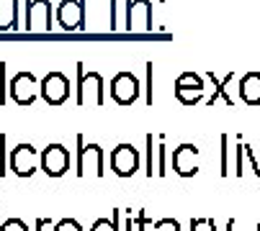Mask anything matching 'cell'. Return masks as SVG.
I'll use <instances>...</instances> for the list:
<instances>
[{"label":"cell","instance_id":"cell-12","mask_svg":"<svg viewBox=\"0 0 260 231\" xmlns=\"http://www.w3.org/2000/svg\"><path fill=\"white\" fill-rule=\"evenodd\" d=\"M173 170L180 177H193L199 172V149L193 144H180L173 151Z\"/></svg>","mask_w":260,"mask_h":231},{"label":"cell","instance_id":"cell-5","mask_svg":"<svg viewBox=\"0 0 260 231\" xmlns=\"http://www.w3.org/2000/svg\"><path fill=\"white\" fill-rule=\"evenodd\" d=\"M111 170L116 177H132L139 170V151L132 144H119L111 151Z\"/></svg>","mask_w":260,"mask_h":231},{"label":"cell","instance_id":"cell-17","mask_svg":"<svg viewBox=\"0 0 260 231\" xmlns=\"http://www.w3.org/2000/svg\"><path fill=\"white\" fill-rule=\"evenodd\" d=\"M119 218H121V208H114V216L111 218H98L90 231H119Z\"/></svg>","mask_w":260,"mask_h":231},{"label":"cell","instance_id":"cell-4","mask_svg":"<svg viewBox=\"0 0 260 231\" xmlns=\"http://www.w3.org/2000/svg\"><path fill=\"white\" fill-rule=\"evenodd\" d=\"M57 23L62 31H78L85 26V0H62L57 6Z\"/></svg>","mask_w":260,"mask_h":231},{"label":"cell","instance_id":"cell-23","mask_svg":"<svg viewBox=\"0 0 260 231\" xmlns=\"http://www.w3.org/2000/svg\"><path fill=\"white\" fill-rule=\"evenodd\" d=\"M160 167H157V175L165 177V134H160Z\"/></svg>","mask_w":260,"mask_h":231},{"label":"cell","instance_id":"cell-9","mask_svg":"<svg viewBox=\"0 0 260 231\" xmlns=\"http://www.w3.org/2000/svg\"><path fill=\"white\" fill-rule=\"evenodd\" d=\"M52 28V6L49 0H28L26 6V31H49Z\"/></svg>","mask_w":260,"mask_h":231},{"label":"cell","instance_id":"cell-3","mask_svg":"<svg viewBox=\"0 0 260 231\" xmlns=\"http://www.w3.org/2000/svg\"><path fill=\"white\" fill-rule=\"evenodd\" d=\"M124 28L126 31H150L152 28V6H150V0H126Z\"/></svg>","mask_w":260,"mask_h":231},{"label":"cell","instance_id":"cell-19","mask_svg":"<svg viewBox=\"0 0 260 231\" xmlns=\"http://www.w3.org/2000/svg\"><path fill=\"white\" fill-rule=\"evenodd\" d=\"M144 144H147V151H144V165H147V175H155V165H152V144H155V134H147L144 136Z\"/></svg>","mask_w":260,"mask_h":231},{"label":"cell","instance_id":"cell-11","mask_svg":"<svg viewBox=\"0 0 260 231\" xmlns=\"http://www.w3.org/2000/svg\"><path fill=\"white\" fill-rule=\"evenodd\" d=\"M36 165H39V154L31 144H18L11 154V170L18 177H31L36 172Z\"/></svg>","mask_w":260,"mask_h":231},{"label":"cell","instance_id":"cell-1","mask_svg":"<svg viewBox=\"0 0 260 231\" xmlns=\"http://www.w3.org/2000/svg\"><path fill=\"white\" fill-rule=\"evenodd\" d=\"M78 105L80 108L103 105V77L95 69L83 72V62H78Z\"/></svg>","mask_w":260,"mask_h":231},{"label":"cell","instance_id":"cell-10","mask_svg":"<svg viewBox=\"0 0 260 231\" xmlns=\"http://www.w3.org/2000/svg\"><path fill=\"white\" fill-rule=\"evenodd\" d=\"M39 95V88H36V77L31 72H18L13 80H11V98L18 103V105H31Z\"/></svg>","mask_w":260,"mask_h":231},{"label":"cell","instance_id":"cell-8","mask_svg":"<svg viewBox=\"0 0 260 231\" xmlns=\"http://www.w3.org/2000/svg\"><path fill=\"white\" fill-rule=\"evenodd\" d=\"M42 98L49 105H62L70 98V80L62 72H49L42 80Z\"/></svg>","mask_w":260,"mask_h":231},{"label":"cell","instance_id":"cell-13","mask_svg":"<svg viewBox=\"0 0 260 231\" xmlns=\"http://www.w3.org/2000/svg\"><path fill=\"white\" fill-rule=\"evenodd\" d=\"M240 98L247 105H260V72H247L240 80Z\"/></svg>","mask_w":260,"mask_h":231},{"label":"cell","instance_id":"cell-21","mask_svg":"<svg viewBox=\"0 0 260 231\" xmlns=\"http://www.w3.org/2000/svg\"><path fill=\"white\" fill-rule=\"evenodd\" d=\"M0 231H28V226L21 218H8L3 226H0Z\"/></svg>","mask_w":260,"mask_h":231},{"label":"cell","instance_id":"cell-6","mask_svg":"<svg viewBox=\"0 0 260 231\" xmlns=\"http://www.w3.org/2000/svg\"><path fill=\"white\" fill-rule=\"evenodd\" d=\"M108 90H111V98L119 105H132L139 98V80L132 72H119L114 80H111Z\"/></svg>","mask_w":260,"mask_h":231},{"label":"cell","instance_id":"cell-2","mask_svg":"<svg viewBox=\"0 0 260 231\" xmlns=\"http://www.w3.org/2000/svg\"><path fill=\"white\" fill-rule=\"evenodd\" d=\"M78 177H103V149L98 144H83L78 136Z\"/></svg>","mask_w":260,"mask_h":231},{"label":"cell","instance_id":"cell-16","mask_svg":"<svg viewBox=\"0 0 260 231\" xmlns=\"http://www.w3.org/2000/svg\"><path fill=\"white\" fill-rule=\"evenodd\" d=\"M175 98H178V103H183L185 108L196 105V103L204 98V88H175Z\"/></svg>","mask_w":260,"mask_h":231},{"label":"cell","instance_id":"cell-25","mask_svg":"<svg viewBox=\"0 0 260 231\" xmlns=\"http://www.w3.org/2000/svg\"><path fill=\"white\" fill-rule=\"evenodd\" d=\"M242 160H245V144L237 146V170H235V172H237L240 177H242V172H245V162H242Z\"/></svg>","mask_w":260,"mask_h":231},{"label":"cell","instance_id":"cell-24","mask_svg":"<svg viewBox=\"0 0 260 231\" xmlns=\"http://www.w3.org/2000/svg\"><path fill=\"white\" fill-rule=\"evenodd\" d=\"M221 177H227V136H221Z\"/></svg>","mask_w":260,"mask_h":231},{"label":"cell","instance_id":"cell-15","mask_svg":"<svg viewBox=\"0 0 260 231\" xmlns=\"http://www.w3.org/2000/svg\"><path fill=\"white\" fill-rule=\"evenodd\" d=\"M230 77H232V74L227 72L224 80H219V77H216L214 72H206V80H209V83H214V95H211V98H206V105H214L219 98L227 103V108H232V105H235V103H232V98L227 95V83H230Z\"/></svg>","mask_w":260,"mask_h":231},{"label":"cell","instance_id":"cell-28","mask_svg":"<svg viewBox=\"0 0 260 231\" xmlns=\"http://www.w3.org/2000/svg\"><path fill=\"white\" fill-rule=\"evenodd\" d=\"M257 231H260V223H257Z\"/></svg>","mask_w":260,"mask_h":231},{"label":"cell","instance_id":"cell-22","mask_svg":"<svg viewBox=\"0 0 260 231\" xmlns=\"http://www.w3.org/2000/svg\"><path fill=\"white\" fill-rule=\"evenodd\" d=\"M155 231H180V223L175 218H165V221L155 223Z\"/></svg>","mask_w":260,"mask_h":231},{"label":"cell","instance_id":"cell-14","mask_svg":"<svg viewBox=\"0 0 260 231\" xmlns=\"http://www.w3.org/2000/svg\"><path fill=\"white\" fill-rule=\"evenodd\" d=\"M18 6L21 0H8V3H0V31H16L18 26Z\"/></svg>","mask_w":260,"mask_h":231},{"label":"cell","instance_id":"cell-26","mask_svg":"<svg viewBox=\"0 0 260 231\" xmlns=\"http://www.w3.org/2000/svg\"><path fill=\"white\" fill-rule=\"evenodd\" d=\"M147 103H152V64H147Z\"/></svg>","mask_w":260,"mask_h":231},{"label":"cell","instance_id":"cell-27","mask_svg":"<svg viewBox=\"0 0 260 231\" xmlns=\"http://www.w3.org/2000/svg\"><path fill=\"white\" fill-rule=\"evenodd\" d=\"M147 223H150V221H147L144 211H139V213H137V226H139V231H144V226H147Z\"/></svg>","mask_w":260,"mask_h":231},{"label":"cell","instance_id":"cell-18","mask_svg":"<svg viewBox=\"0 0 260 231\" xmlns=\"http://www.w3.org/2000/svg\"><path fill=\"white\" fill-rule=\"evenodd\" d=\"M175 88H206V85H204V77H199L196 72H183L178 74Z\"/></svg>","mask_w":260,"mask_h":231},{"label":"cell","instance_id":"cell-7","mask_svg":"<svg viewBox=\"0 0 260 231\" xmlns=\"http://www.w3.org/2000/svg\"><path fill=\"white\" fill-rule=\"evenodd\" d=\"M70 167V151L64 149V144H49L42 151V170L49 177H62Z\"/></svg>","mask_w":260,"mask_h":231},{"label":"cell","instance_id":"cell-20","mask_svg":"<svg viewBox=\"0 0 260 231\" xmlns=\"http://www.w3.org/2000/svg\"><path fill=\"white\" fill-rule=\"evenodd\" d=\"M54 231H83V226L75 218H62L59 223H54Z\"/></svg>","mask_w":260,"mask_h":231}]
</instances>
